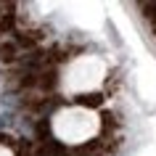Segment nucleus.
<instances>
[{"mask_svg":"<svg viewBox=\"0 0 156 156\" xmlns=\"http://www.w3.org/2000/svg\"><path fill=\"white\" fill-rule=\"evenodd\" d=\"M143 11H146V13H151V16H148V21H151V27H154V32H156V5H143Z\"/></svg>","mask_w":156,"mask_h":156,"instance_id":"obj_1","label":"nucleus"}]
</instances>
